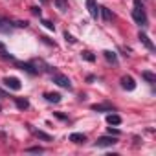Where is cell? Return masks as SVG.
I'll use <instances>...</instances> for the list:
<instances>
[{"label": "cell", "instance_id": "6da1fadb", "mask_svg": "<svg viewBox=\"0 0 156 156\" xmlns=\"http://www.w3.org/2000/svg\"><path fill=\"white\" fill-rule=\"evenodd\" d=\"M132 19H134V22H136V24H140V26H145V24H147V15H145V9H143L141 0H134Z\"/></svg>", "mask_w": 156, "mask_h": 156}, {"label": "cell", "instance_id": "7a4b0ae2", "mask_svg": "<svg viewBox=\"0 0 156 156\" xmlns=\"http://www.w3.org/2000/svg\"><path fill=\"white\" fill-rule=\"evenodd\" d=\"M51 81H53L57 87H61V88L72 90V81L68 79L66 75H62V73H51Z\"/></svg>", "mask_w": 156, "mask_h": 156}, {"label": "cell", "instance_id": "3957f363", "mask_svg": "<svg viewBox=\"0 0 156 156\" xmlns=\"http://www.w3.org/2000/svg\"><path fill=\"white\" fill-rule=\"evenodd\" d=\"M2 83H4L9 90H15V92H19V90L22 88V85H20V81L17 79V77H4Z\"/></svg>", "mask_w": 156, "mask_h": 156}, {"label": "cell", "instance_id": "277c9868", "mask_svg": "<svg viewBox=\"0 0 156 156\" xmlns=\"http://www.w3.org/2000/svg\"><path fill=\"white\" fill-rule=\"evenodd\" d=\"M90 108L96 110V112H116V107H114L112 103H96V105H92Z\"/></svg>", "mask_w": 156, "mask_h": 156}, {"label": "cell", "instance_id": "5b68a950", "mask_svg": "<svg viewBox=\"0 0 156 156\" xmlns=\"http://www.w3.org/2000/svg\"><path fill=\"white\" fill-rule=\"evenodd\" d=\"M116 143H118L116 136H103V138H99V140L96 141V147H112V145H116Z\"/></svg>", "mask_w": 156, "mask_h": 156}, {"label": "cell", "instance_id": "8992f818", "mask_svg": "<svg viewBox=\"0 0 156 156\" xmlns=\"http://www.w3.org/2000/svg\"><path fill=\"white\" fill-rule=\"evenodd\" d=\"M121 88L123 90H129V92H132L136 88V83H134V79H132L130 75H123L121 77Z\"/></svg>", "mask_w": 156, "mask_h": 156}, {"label": "cell", "instance_id": "52a82bcc", "mask_svg": "<svg viewBox=\"0 0 156 156\" xmlns=\"http://www.w3.org/2000/svg\"><path fill=\"white\" fill-rule=\"evenodd\" d=\"M87 8H88L90 17L98 20V19H99V8H98V4H96V0H87Z\"/></svg>", "mask_w": 156, "mask_h": 156}, {"label": "cell", "instance_id": "ba28073f", "mask_svg": "<svg viewBox=\"0 0 156 156\" xmlns=\"http://www.w3.org/2000/svg\"><path fill=\"white\" fill-rule=\"evenodd\" d=\"M138 39H140V42L149 50V51H154V44H152V41L149 39V35L147 33H143V31H140V35H138Z\"/></svg>", "mask_w": 156, "mask_h": 156}, {"label": "cell", "instance_id": "9c48e42d", "mask_svg": "<svg viewBox=\"0 0 156 156\" xmlns=\"http://www.w3.org/2000/svg\"><path fill=\"white\" fill-rule=\"evenodd\" d=\"M28 129L39 138V140H44V141H53V136H50V134H46L44 130H39V129H35V127H31V125H28Z\"/></svg>", "mask_w": 156, "mask_h": 156}, {"label": "cell", "instance_id": "30bf717a", "mask_svg": "<svg viewBox=\"0 0 156 156\" xmlns=\"http://www.w3.org/2000/svg\"><path fill=\"white\" fill-rule=\"evenodd\" d=\"M11 30H13V24L8 19L0 17V33H11Z\"/></svg>", "mask_w": 156, "mask_h": 156}, {"label": "cell", "instance_id": "8fae6325", "mask_svg": "<svg viewBox=\"0 0 156 156\" xmlns=\"http://www.w3.org/2000/svg\"><path fill=\"white\" fill-rule=\"evenodd\" d=\"M68 140H70V141H73V143H85V141H87V136H85V134H81V132H72Z\"/></svg>", "mask_w": 156, "mask_h": 156}, {"label": "cell", "instance_id": "7c38bea8", "mask_svg": "<svg viewBox=\"0 0 156 156\" xmlns=\"http://www.w3.org/2000/svg\"><path fill=\"white\" fill-rule=\"evenodd\" d=\"M17 66H19L20 70H24V72L31 73V75H35V73H37V68H33V64H31V62H17Z\"/></svg>", "mask_w": 156, "mask_h": 156}, {"label": "cell", "instance_id": "4fadbf2b", "mask_svg": "<svg viewBox=\"0 0 156 156\" xmlns=\"http://www.w3.org/2000/svg\"><path fill=\"white\" fill-rule=\"evenodd\" d=\"M15 105L19 110H28L30 108V101L26 98H15Z\"/></svg>", "mask_w": 156, "mask_h": 156}, {"label": "cell", "instance_id": "5bb4252c", "mask_svg": "<svg viewBox=\"0 0 156 156\" xmlns=\"http://www.w3.org/2000/svg\"><path fill=\"white\" fill-rule=\"evenodd\" d=\"M44 99L50 101V103H59L61 101V94H57V92H46L44 94Z\"/></svg>", "mask_w": 156, "mask_h": 156}, {"label": "cell", "instance_id": "9a60e30c", "mask_svg": "<svg viewBox=\"0 0 156 156\" xmlns=\"http://www.w3.org/2000/svg\"><path fill=\"white\" fill-rule=\"evenodd\" d=\"M99 17L103 19V22H110V20H112V13H110V9H107V8H99Z\"/></svg>", "mask_w": 156, "mask_h": 156}, {"label": "cell", "instance_id": "2e32d148", "mask_svg": "<svg viewBox=\"0 0 156 156\" xmlns=\"http://www.w3.org/2000/svg\"><path fill=\"white\" fill-rule=\"evenodd\" d=\"M103 55H105V59H107L108 62H112V64H116V62H118V55H116L114 51H110V50H105V51H103Z\"/></svg>", "mask_w": 156, "mask_h": 156}, {"label": "cell", "instance_id": "e0dca14e", "mask_svg": "<svg viewBox=\"0 0 156 156\" xmlns=\"http://www.w3.org/2000/svg\"><path fill=\"white\" fill-rule=\"evenodd\" d=\"M141 77H143L147 83H151V85H152V83H156V75H154L152 72H147V70H145V72H141Z\"/></svg>", "mask_w": 156, "mask_h": 156}, {"label": "cell", "instance_id": "ac0fdd59", "mask_svg": "<svg viewBox=\"0 0 156 156\" xmlns=\"http://www.w3.org/2000/svg\"><path fill=\"white\" fill-rule=\"evenodd\" d=\"M107 123H108V125H119V123H121V118H119L118 114H108V116H107Z\"/></svg>", "mask_w": 156, "mask_h": 156}, {"label": "cell", "instance_id": "d6986e66", "mask_svg": "<svg viewBox=\"0 0 156 156\" xmlns=\"http://www.w3.org/2000/svg\"><path fill=\"white\" fill-rule=\"evenodd\" d=\"M55 2V6L61 9V11H66L68 9V0H53Z\"/></svg>", "mask_w": 156, "mask_h": 156}, {"label": "cell", "instance_id": "ffe728a7", "mask_svg": "<svg viewBox=\"0 0 156 156\" xmlns=\"http://www.w3.org/2000/svg\"><path fill=\"white\" fill-rule=\"evenodd\" d=\"M81 57H83L85 61H88V62H94V61H96V55H92L90 51H81Z\"/></svg>", "mask_w": 156, "mask_h": 156}, {"label": "cell", "instance_id": "44dd1931", "mask_svg": "<svg viewBox=\"0 0 156 156\" xmlns=\"http://www.w3.org/2000/svg\"><path fill=\"white\" fill-rule=\"evenodd\" d=\"M26 152H30V154H42L44 149H42V147H28Z\"/></svg>", "mask_w": 156, "mask_h": 156}, {"label": "cell", "instance_id": "7402d4cb", "mask_svg": "<svg viewBox=\"0 0 156 156\" xmlns=\"http://www.w3.org/2000/svg\"><path fill=\"white\" fill-rule=\"evenodd\" d=\"M0 57H4V59H13L11 55H8V50H6V46L0 42Z\"/></svg>", "mask_w": 156, "mask_h": 156}, {"label": "cell", "instance_id": "603a6c76", "mask_svg": "<svg viewBox=\"0 0 156 156\" xmlns=\"http://www.w3.org/2000/svg\"><path fill=\"white\" fill-rule=\"evenodd\" d=\"M64 39H66V42H70V44H75V39L68 33V31H64Z\"/></svg>", "mask_w": 156, "mask_h": 156}, {"label": "cell", "instance_id": "cb8c5ba5", "mask_svg": "<svg viewBox=\"0 0 156 156\" xmlns=\"http://www.w3.org/2000/svg\"><path fill=\"white\" fill-rule=\"evenodd\" d=\"M31 9V13L35 15V17H41V8H37V6H33V8H30Z\"/></svg>", "mask_w": 156, "mask_h": 156}, {"label": "cell", "instance_id": "d4e9b609", "mask_svg": "<svg viewBox=\"0 0 156 156\" xmlns=\"http://www.w3.org/2000/svg\"><path fill=\"white\" fill-rule=\"evenodd\" d=\"M108 134L118 138V136H119V130H118V129H112V127H108Z\"/></svg>", "mask_w": 156, "mask_h": 156}, {"label": "cell", "instance_id": "484cf974", "mask_svg": "<svg viewBox=\"0 0 156 156\" xmlns=\"http://www.w3.org/2000/svg\"><path fill=\"white\" fill-rule=\"evenodd\" d=\"M15 26H17V28H28V22H26V20H24V22L19 20V22H15Z\"/></svg>", "mask_w": 156, "mask_h": 156}, {"label": "cell", "instance_id": "4316f807", "mask_svg": "<svg viewBox=\"0 0 156 156\" xmlns=\"http://www.w3.org/2000/svg\"><path fill=\"white\" fill-rule=\"evenodd\" d=\"M42 24H44V26H46L48 30H55V26H53V24H51L50 20H42Z\"/></svg>", "mask_w": 156, "mask_h": 156}, {"label": "cell", "instance_id": "83f0119b", "mask_svg": "<svg viewBox=\"0 0 156 156\" xmlns=\"http://www.w3.org/2000/svg\"><path fill=\"white\" fill-rule=\"evenodd\" d=\"M41 41H42V42H46V44H50V46H55L51 41H48V37H41Z\"/></svg>", "mask_w": 156, "mask_h": 156}]
</instances>
